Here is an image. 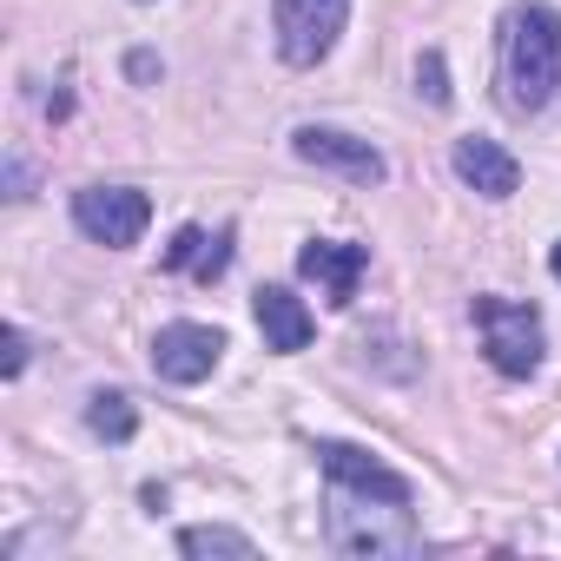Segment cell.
<instances>
[{"label": "cell", "instance_id": "ac0fdd59", "mask_svg": "<svg viewBox=\"0 0 561 561\" xmlns=\"http://www.w3.org/2000/svg\"><path fill=\"white\" fill-rule=\"evenodd\" d=\"M126 73H133V80H139V87H152V80H159V60H152V54H146V47H139V54H133V60H126Z\"/></svg>", "mask_w": 561, "mask_h": 561}, {"label": "cell", "instance_id": "4fadbf2b", "mask_svg": "<svg viewBox=\"0 0 561 561\" xmlns=\"http://www.w3.org/2000/svg\"><path fill=\"white\" fill-rule=\"evenodd\" d=\"M87 430H93L100 443H133V430H139L133 397H126V390H93V397H87Z\"/></svg>", "mask_w": 561, "mask_h": 561}, {"label": "cell", "instance_id": "277c9868", "mask_svg": "<svg viewBox=\"0 0 561 561\" xmlns=\"http://www.w3.org/2000/svg\"><path fill=\"white\" fill-rule=\"evenodd\" d=\"M344 21H351V0H271V27H277V54H285V67L331 60Z\"/></svg>", "mask_w": 561, "mask_h": 561}, {"label": "cell", "instance_id": "3957f363", "mask_svg": "<svg viewBox=\"0 0 561 561\" xmlns=\"http://www.w3.org/2000/svg\"><path fill=\"white\" fill-rule=\"evenodd\" d=\"M476 324H482V351L495 364V377H535L541 370V311L522 298H476Z\"/></svg>", "mask_w": 561, "mask_h": 561}, {"label": "cell", "instance_id": "9c48e42d", "mask_svg": "<svg viewBox=\"0 0 561 561\" xmlns=\"http://www.w3.org/2000/svg\"><path fill=\"white\" fill-rule=\"evenodd\" d=\"M298 271L344 311V305L357 298V285H364V271H370V251H364V244H344V238H311V244L298 251Z\"/></svg>", "mask_w": 561, "mask_h": 561}, {"label": "cell", "instance_id": "d6986e66", "mask_svg": "<svg viewBox=\"0 0 561 561\" xmlns=\"http://www.w3.org/2000/svg\"><path fill=\"white\" fill-rule=\"evenodd\" d=\"M548 271H554V277H561V238H554V251H548Z\"/></svg>", "mask_w": 561, "mask_h": 561}, {"label": "cell", "instance_id": "8992f818", "mask_svg": "<svg viewBox=\"0 0 561 561\" xmlns=\"http://www.w3.org/2000/svg\"><path fill=\"white\" fill-rule=\"evenodd\" d=\"M291 152H298L305 165H318V172L351 179V185H383V179H390V159H383L370 139L337 133V126H298V133H291Z\"/></svg>", "mask_w": 561, "mask_h": 561}, {"label": "cell", "instance_id": "30bf717a", "mask_svg": "<svg viewBox=\"0 0 561 561\" xmlns=\"http://www.w3.org/2000/svg\"><path fill=\"white\" fill-rule=\"evenodd\" d=\"M251 305H257L264 351H277V357H298V351H311V337H318V318L305 311V298H298V291H285V285H264Z\"/></svg>", "mask_w": 561, "mask_h": 561}, {"label": "cell", "instance_id": "6da1fadb", "mask_svg": "<svg viewBox=\"0 0 561 561\" xmlns=\"http://www.w3.org/2000/svg\"><path fill=\"white\" fill-rule=\"evenodd\" d=\"M561 87V8L522 0L502 21V100L508 113H541Z\"/></svg>", "mask_w": 561, "mask_h": 561}, {"label": "cell", "instance_id": "52a82bcc", "mask_svg": "<svg viewBox=\"0 0 561 561\" xmlns=\"http://www.w3.org/2000/svg\"><path fill=\"white\" fill-rule=\"evenodd\" d=\"M225 357V331L218 324H165L152 337V370L165 383H205Z\"/></svg>", "mask_w": 561, "mask_h": 561}, {"label": "cell", "instance_id": "e0dca14e", "mask_svg": "<svg viewBox=\"0 0 561 561\" xmlns=\"http://www.w3.org/2000/svg\"><path fill=\"white\" fill-rule=\"evenodd\" d=\"M8 198H34V172H27V159H8Z\"/></svg>", "mask_w": 561, "mask_h": 561}, {"label": "cell", "instance_id": "5b68a950", "mask_svg": "<svg viewBox=\"0 0 561 561\" xmlns=\"http://www.w3.org/2000/svg\"><path fill=\"white\" fill-rule=\"evenodd\" d=\"M73 225H80L93 244L126 251V244L146 238V225H152V198H146L139 185H87V192H73Z\"/></svg>", "mask_w": 561, "mask_h": 561}, {"label": "cell", "instance_id": "2e32d148", "mask_svg": "<svg viewBox=\"0 0 561 561\" xmlns=\"http://www.w3.org/2000/svg\"><path fill=\"white\" fill-rule=\"evenodd\" d=\"M27 357H34V351H27V331H21V324H8V331H0V377H21V370H27Z\"/></svg>", "mask_w": 561, "mask_h": 561}, {"label": "cell", "instance_id": "7a4b0ae2", "mask_svg": "<svg viewBox=\"0 0 561 561\" xmlns=\"http://www.w3.org/2000/svg\"><path fill=\"white\" fill-rule=\"evenodd\" d=\"M331 548L357 554V561H383V554H416L423 528L410 522V502H383V495H331Z\"/></svg>", "mask_w": 561, "mask_h": 561}, {"label": "cell", "instance_id": "5bb4252c", "mask_svg": "<svg viewBox=\"0 0 561 561\" xmlns=\"http://www.w3.org/2000/svg\"><path fill=\"white\" fill-rule=\"evenodd\" d=\"M179 554H192V561H205V554H231V561H251L257 554V541L251 535H238V528H185L179 535Z\"/></svg>", "mask_w": 561, "mask_h": 561}, {"label": "cell", "instance_id": "9a60e30c", "mask_svg": "<svg viewBox=\"0 0 561 561\" xmlns=\"http://www.w3.org/2000/svg\"><path fill=\"white\" fill-rule=\"evenodd\" d=\"M416 93H423L430 106H449V100H456V87H449V67H443V54H436V47L416 60Z\"/></svg>", "mask_w": 561, "mask_h": 561}, {"label": "cell", "instance_id": "ba28073f", "mask_svg": "<svg viewBox=\"0 0 561 561\" xmlns=\"http://www.w3.org/2000/svg\"><path fill=\"white\" fill-rule=\"evenodd\" d=\"M318 469L337 482V489H351V495H383V502H410V482L390 469V462H377L364 443H318Z\"/></svg>", "mask_w": 561, "mask_h": 561}, {"label": "cell", "instance_id": "7c38bea8", "mask_svg": "<svg viewBox=\"0 0 561 561\" xmlns=\"http://www.w3.org/2000/svg\"><path fill=\"white\" fill-rule=\"evenodd\" d=\"M159 264H165V271H192V277H198V285H218V277H225V264H231V231H218V238H205L198 225H179Z\"/></svg>", "mask_w": 561, "mask_h": 561}, {"label": "cell", "instance_id": "8fae6325", "mask_svg": "<svg viewBox=\"0 0 561 561\" xmlns=\"http://www.w3.org/2000/svg\"><path fill=\"white\" fill-rule=\"evenodd\" d=\"M449 165H456V179H462L469 192H482V198H515V185H522L515 152H502L495 139H456Z\"/></svg>", "mask_w": 561, "mask_h": 561}]
</instances>
